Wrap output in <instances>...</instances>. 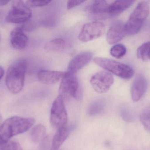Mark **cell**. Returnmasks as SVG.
Here are the masks:
<instances>
[{
    "label": "cell",
    "instance_id": "obj_1",
    "mask_svg": "<svg viewBox=\"0 0 150 150\" xmlns=\"http://www.w3.org/2000/svg\"><path fill=\"white\" fill-rule=\"evenodd\" d=\"M27 68V61L23 58L15 60L10 65L6 74L5 82L11 93L18 94L23 88Z\"/></svg>",
    "mask_w": 150,
    "mask_h": 150
},
{
    "label": "cell",
    "instance_id": "obj_2",
    "mask_svg": "<svg viewBox=\"0 0 150 150\" xmlns=\"http://www.w3.org/2000/svg\"><path fill=\"white\" fill-rule=\"evenodd\" d=\"M35 123L33 118L13 116L6 119L0 127V141H8L15 136L23 134Z\"/></svg>",
    "mask_w": 150,
    "mask_h": 150
},
{
    "label": "cell",
    "instance_id": "obj_3",
    "mask_svg": "<svg viewBox=\"0 0 150 150\" xmlns=\"http://www.w3.org/2000/svg\"><path fill=\"white\" fill-rule=\"evenodd\" d=\"M149 12L150 6L148 2L142 1L138 4L125 23L127 35H133L138 33Z\"/></svg>",
    "mask_w": 150,
    "mask_h": 150
},
{
    "label": "cell",
    "instance_id": "obj_4",
    "mask_svg": "<svg viewBox=\"0 0 150 150\" xmlns=\"http://www.w3.org/2000/svg\"><path fill=\"white\" fill-rule=\"evenodd\" d=\"M93 61L109 73H112L121 78L129 79L134 75V70L126 64L107 58L96 57Z\"/></svg>",
    "mask_w": 150,
    "mask_h": 150
},
{
    "label": "cell",
    "instance_id": "obj_5",
    "mask_svg": "<svg viewBox=\"0 0 150 150\" xmlns=\"http://www.w3.org/2000/svg\"><path fill=\"white\" fill-rule=\"evenodd\" d=\"M50 121L52 127L56 130L67 124L68 114L64 100L59 95L54 100L52 105Z\"/></svg>",
    "mask_w": 150,
    "mask_h": 150
},
{
    "label": "cell",
    "instance_id": "obj_6",
    "mask_svg": "<svg viewBox=\"0 0 150 150\" xmlns=\"http://www.w3.org/2000/svg\"><path fill=\"white\" fill-rule=\"evenodd\" d=\"M31 16V10L29 7L23 1L16 0L12 1L11 9L5 20L8 23H22L28 21Z\"/></svg>",
    "mask_w": 150,
    "mask_h": 150
},
{
    "label": "cell",
    "instance_id": "obj_7",
    "mask_svg": "<svg viewBox=\"0 0 150 150\" xmlns=\"http://www.w3.org/2000/svg\"><path fill=\"white\" fill-rule=\"evenodd\" d=\"M78 90L79 82L76 77L74 74L66 72L60 84L59 95L64 100L77 97Z\"/></svg>",
    "mask_w": 150,
    "mask_h": 150
},
{
    "label": "cell",
    "instance_id": "obj_8",
    "mask_svg": "<svg viewBox=\"0 0 150 150\" xmlns=\"http://www.w3.org/2000/svg\"><path fill=\"white\" fill-rule=\"evenodd\" d=\"M105 25L101 22H89L83 26L78 38L82 42H88L101 37L105 33Z\"/></svg>",
    "mask_w": 150,
    "mask_h": 150
},
{
    "label": "cell",
    "instance_id": "obj_9",
    "mask_svg": "<svg viewBox=\"0 0 150 150\" xmlns=\"http://www.w3.org/2000/svg\"><path fill=\"white\" fill-rule=\"evenodd\" d=\"M112 75L107 71H100L91 77L90 82L93 90L99 93H104L109 90L114 83Z\"/></svg>",
    "mask_w": 150,
    "mask_h": 150
},
{
    "label": "cell",
    "instance_id": "obj_10",
    "mask_svg": "<svg viewBox=\"0 0 150 150\" xmlns=\"http://www.w3.org/2000/svg\"><path fill=\"white\" fill-rule=\"evenodd\" d=\"M107 2L104 0L93 1L86 8L88 15L93 19H103L110 18Z\"/></svg>",
    "mask_w": 150,
    "mask_h": 150
},
{
    "label": "cell",
    "instance_id": "obj_11",
    "mask_svg": "<svg viewBox=\"0 0 150 150\" xmlns=\"http://www.w3.org/2000/svg\"><path fill=\"white\" fill-rule=\"evenodd\" d=\"M127 35L125 23L121 21H115L111 25L107 33L108 43L113 45L119 42Z\"/></svg>",
    "mask_w": 150,
    "mask_h": 150
},
{
    "label": "cell",
    "instance_id": "obj_12",
    "mask_svg": "<svg viewBox=\"0 0 150 150\" xmlns=\"http://www.w3.org/2000/svg\"><path fill=\"white\" fill-rule=\"evenodd\" d=\"M92 53L90 52H82L75 56L69 62L68 67V73L74 74L83 68L93 58Z\"/></svg>",
    "mask_w": 150,
    "mask_h": 150
},
{
    "label": "cell",
    "instance_id": "obj_13",
    "mask_svg": "<svg viewBox=\"0 0 150 150\" xmlns=\"http://www.w3.org/2000/svg\"><path fill=\"white\" fill-rule=\"evenodd\" d=\"M147 89L146 78L142 74H139L132 83L131 87V96L132 100L137 102L145 94Z\"/></svg>",
    "mask_w": 150,
    "mask_h": 150
},
{
    "label": "cell",
    "instance_id": "obj_14",
    "mask_svg": "<svg viewBox=\"0 0 150 150\" xmlns=\"http://www.w3.org/2000/svg\"><path fill=\"white\" fill-rule=\"evenodd\" d=\"M28 38L21 27L13 29L10 33V42L11 46L17 50L24 49L27 45Z\"/></svg>",
    "mask_w": 150,
    "mask_h": 150
},
{
    "label": "cell",
    "instance_id": "obj_15",
    "mask_svg": "<svg viewBox=\"0 0 150 150\" xmlns=\"http://www.w3.org/2000/svg\"><path fill=\"white\" fill-rule=\"evenodd\" d=\"M74 128L73 125L68 126L67 124L63 127L57 130L52 140L50 150H59L67 139Z\"/></svg>",
    "mask_w": 150,
    "mask_h": 150
},
{
    "label": "cell",
    "instance_id": "obj_16",
    "mask_svg": "<svg viewBox=\"0 0 150 150\" xmlns=\"http://www.w3.org/2000/svg\"><path fill=\"white\" fill-rule=\"evenodd\" d=\"M63 71L41 70L39 71L38 77L40 82L46 85H53L62 80L66 75Z\"/></svg>",
    "mask_w": 150,
    "mask_h": 150
},
{
    "label": "cell",
    "instance_id": "obj_17",
    "mask_svg": "<svg viewBox=\"0 0 150 150\" xmlns=\"http://www.w3.org/2000/svg\"><path fill=\"white\" fill-rule=\"evenodd\" d=\"M134 1H116L108 5V14L110 17L120 14L133 5Z\"/></svg>",
    "mask_w": 150,
    "mask_h": 150
},
{
    "label": "cell",
    "instance_id": "obj_18",
    "mask_svg": "<svg viewBox=\"0 0 150 150\" xmlns=\"http://www.w3.org/2000/svg\"><path fill=\"white\" fill-rule=\"evenodd\" d=\"M46 129L44 125L41 124L34 126L30 131V136L32 141L35 143L41 142L45 140Z\"/></svg>",
    "mask_w": 150,
    "mask_h": 150
},
{
    "label": "cell",
    "instance_id": "obj_19",
    "mask_svg": "<svg viewBox=\"0 0 150 150\" xmlns=\"http://www.w3.org/2000/svg\"><path fill=\"white\" fill-rule=\"evenodd\" d=\"M65 46V41L63 39L56 38L47 43L44 48L47 52H59L62 51Z\"/></svg>",
    "mask_w": 150,
    "mask_h": 150
},
{
    "label": "cell",
    "instance_id": "obj_20",
    "mask_svg": "<svg viewBox=\"0 0 150 150\" xmlns=\"http://www.w3.org/2000/svg\"><path fill=\"white\" fill-rule=\"evenodd\" d=\"M137 57L143 61L150 59V41L145 42L141 45L137 50Z\"/></svg>",
    "mask_w": 150,
    "mask_h": 150
},
{
    "label": "cell",
    "instance_id": "obj_21",
    "mask_svg": "<svg viewBox=\"0 0 150 150\" xmlns=\"http://www.w3.org/2000/svg\"><path fill=\"white\" fill-rule=\"evenodd\" d=\"M105 103L101 100L94 101L88 107L87 112L90 116H95L100 114L105 110Z\"/></svg>",
    "mask_w": 150,
    "mask_h": 150
},
{
    "label": "cell",
    "instance_id": "obj_22",
    "mask_svg": "<svg viewBox=\"0 0 150 150\" xmlns=\"http://www.w3.org/2000/svg\"><path fill=\"white\" fill-rule=\"evenodd\" d=\"M127 48L124 45L119 44L115 45L110 49L111 55L116 59H121L126 55Z\"/></svg>",
    "mask_w": 150,
    "mask_h": 150
},
{
    "label": "cell",
    "instance_id": "obj_23",
    "mask_svg": "<svg viewBox=\"0 0 150 150\" xmlns=\"http://www.w3.org/2000/svg\"><path fill=\"white\" fill-rule=\"evenodd\" d=\"M0 150H23L21 145L16 142L0 141Z\"/></svg>",
    "mask_w": 150,
    "mask_h": 150
},
{
    "label": "cell",
    "instance_id": "obj_24",
    "mask_svg": "<svg viewBox=\"0 0 150 150\" xmlns=\"http://www.w3.org/2000/svg\"><path fill=\"white\" fill-rule=\"evenodd\" d=\"M140 120L144 127L150 131V107L143 111L140 116Z\"/></svg>",
    "mask_w": 150,
    "mask_h": 150
},
{
    "label": "cell",
    "instance_id": "obj_25",
    "mask_svg": "<svg viewBox=\"0 0 150 150\" xmlns=\"http://www.w3.org/2000/svg\"><path fill=\"white\" fill-rule=\"evenodd\" d=\"M121 116L123 120L127 122H132L134 120V116L129 109L123 107L120 110Z\"/></svg>",
    "mask_w": 150,
    "mask_h": 150
},
{
    "label": "cell",
    "instance_id": "obj_26",
    "mask_svg": "<svg viewBox=\"0 0 150 150\" xmlns=\"http://www.w3.org/2000/svg\"><path fill=\"white\" fill-rule=\"evenodd\" d=\"M51 1H33L30 0L26 1L28 7H42L46 6L51 2Z\"/></svg>",
    "mask_w": 150,
    "mask_h": 150
},
{
    "label": "cell",
    "instance_id": "obj_27",
    "mask_svg": "<svg viewBox=\"0 0 150 150\" xmlns=\"http://www.w3.org/2000/svg\"><path fill=\"white\" fill-rule=\"evenodd\" d=\"M85 1H69L67 2V8L68 9H71L72 8L78 6L84 2Z\"/></svg>",
    "mask_w": 150,
    "mask_h": 150
},
{
    "label": "cell",
    "instance_id": "obj_28",
    "mask_svg": "<svg viewBox=\"0 0 150 150\" xmlns=\"http://www.w3.org/2000/svg\"><path fill=\"white\" fill-rule=\"evenodd\" d=\"M10 2V1H8V0H0V6H4L8 4L9 2Z\"/></svg>",
    "mask_w": 150,
    "mask_h": 150
},
{
    "label": "cell",
    "instance_id": "obj_29",
    "mask_svg": "<svg viewBox=\"0 0 150 150\" xmlns=\"http://www.w3.org/2000/svg\"><path fill=\"white\" fill-rule=\"evenodd\" d=\"M4 74V70L3 68L2 67L0 66V80L2 78Z\"/></svg>",
    "mask_w": 150,
    "mask_h": 150
},
{
    "label": "cell",
    "instance_id": "obj_30",
    "mask_svg": "<svg viewBox=\"0 0 150 150\" xmlns=\"http://www.w3.org/2000/svg\"><path fill=\"white\" fill-rule=\"evenodd\" d=\"M2 124V117L1 114L0 113V127L1 126Z\"/></svg>",
    "mask_w": 150,
    "mask_h": 150
},
{
    "label": "cell",
    "instance_id": "obj_31",
    "mask_svg": "<svg viewBox=\"0 0 150 150\" xmlns=\"http://www.w3.org/2000/svg\"><path fill=\"white\" fill-rule=\"evenodd\" d=\"M1 35H0V41H1Z\"/></svg>",
    "mask_w": 150,
    "mask_h": 150
},
{
    "label": "cell",
    "instance_id": "obj_32",
    "mask_svg": "<svg viewBox=\"0 0 150 150\" xmlns=\"http://www.w3.org/2000/svg\"></svg>",
    "mask_w": 150,
    "mask_h": 150
}]
</instances>
